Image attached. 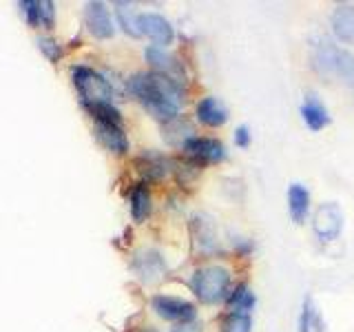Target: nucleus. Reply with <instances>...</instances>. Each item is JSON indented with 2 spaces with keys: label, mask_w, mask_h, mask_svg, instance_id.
Returning <instances> with one entry per match:
<instances>
[{
  "label": "nucleus",
  "mask_w": 354,
  "mask_h": 332,
  "mask_svg": "<svg viewBox=\"0 0 354 332\" xmlns=\"http://www.w3.org/2000/svg\"><path fill=\"white\" fill-rule=\"evenodd\" d=\"M184 153L191 160L199 164H217L226 160V147L215 138H202V136H193L184 144Z\"/></svg>",
  "instance_id": "0eeeda50"
},
{
  "label": "nucleus",
  "mask_w": 354,
  "mask_h": 332,
  "mask_svg": "<svg viewBox=\"0 0 354 332\" xmlns=\"http://www.w3.org/2000/svg\"><path fill=\"white\" fill-rule=\"evenodd\" d=\"M299 332H326L324 317L317 310L313 297L304 299L301 306V315H299Z\"/></svg>",
  "instance_id": "6ab92c4d"
},
{
  "label": "nucleus",
  "mask_w": 354,
  "mask_h": 332,
  "mask_svg": "<svg viewBox=\"0 0 354 332\" xmlns=\"http://www.w3.org/2000/svg\"><path fill=\"white\" fill-rule=\"evenodd\" d=\"M332 31L341 42H354V5H339L332 11Z\"/></svg>",
  "instance_id": "f3484780"
},
{
  "label": "nucleus",
  "mask_w": 354,
  "mask_h": 332,
  "mask_svg": "<svg viewBox=\"0 0 354 332\" xmlns=\"http://www.w3.org/2000/svg\"><path fill=\"white\" fill-rule=\"evenodd\" d=\"M88 109V113L93 116L95 122H109V124H122V118H120V111L113 107V104H91V107H86Z\"/></svg>",
  "instance_id": "b1692460"
},
{
  "label": "nucleus",
  "mask_w": 354,
  "mask_h": 332,
  "mask_svg": "<svg viewBox=\"0 0 354 332\" xmlns=\"http://www.w3.org/2000/svg\"><path fill=\"white\" fill-rule=\"evenodd\" d=\"M250 131H248V127H237V131H235V144H237V147L239 149H246L248 147V144H250Z\"/></svg>",
  "instance_id": "a878e982"
},
{
  "label": "nucleus",
  "mask_w": 354,
  "mask_h": 332,
  "mask_svg": "<svg viewBox=\"0 0 354 332\" xmlns=\"http://www.w3.org/2000/svg\"><path fill=\"white\" fill-rule=\"evenodd\" d=\"M257 304V297L250 290L246 284L235 286V290L228 293V313H246L250 315V310Z\"/></svg>",
  "instance_id": "aec40b11"
},
{
  "label": "nucleus",
  "mask_w": 354,
  "mask_h": 332,
  "mask_svg": "<svg viewBox=\"0 0 354 332\" xmlns=\"http://www.w3.org/2000/svg\"><path fill=\"white\" fill-rule=\"evenodd\" d=\"M195 113H197V120L202 122V124L210 127V129L224 127L226 120H228L226 104L215 95H206V98L199 100L197 107H195Z\"/></svg>",
  "instance_id": "9d476101"
},
{
  "label": "nucleus",
  "mask_w": 354,
  "mask_h": 332,
  "mask_svg": "<svg viewBox=\"0 0 354 332\" xmlns=\"http://www.w3.org/2000/svg\"><path fill=\"white\" fill-rule=\"evenodd\" d=\"M252 319L246 313H228L221 321V332H250Z\"/></svg>",
  "instance_id": "5701e85b"
},
{
  "label": "nucleus",
  "mask_w": 354,
  "mask_h": 332,
  "mask_svg": "<svg viewBox=\"0 0 354 332\" xmlns=\"http://www.w3.org/2000/svg\"><path fill=\"white\" fill-rule=\"evenodd\" d=\"M18 7L33 27H42V29L53 27V20H55L53 3H47V0H40V3H36V0H25V3H18Z\"/></svg>",
  "instance_id": "f8f14e48"
},
{
  "label": "nucleus",
  "mask_w": 354,
  "mask_h": 332,
  "mask_svg": "<svg viewBox=\"0 0 354 332\" xmlns=\"http://www.w3.org/2000/svg\"><path fill=\"white\" fill-rule=\"evenodd\" d=\"M313 230L321 243H330V241L339 239L341 230H343V213H341L339 204H335V202L321 204L315 210Z\"/></svg>",
  "instance_id": "39448f33"
},
{
  "label": "nucleus",
  "mask_w": 354,
  "mask_h": 332,
  "mask_svg": "<svg viewBox=\"0 0 354 332\" xmlns=\"http://www.w3.org/2000/svg\"><path fill=\"white\" fill-rule=\"evenodd\" d=\"M129 89L153 118H158L162 122H171L175 118H180L182 91L180 84L171 80V77L155 71L136 73L129 80Z\"/></svg>",
  "instance_id": "f257e3e1"
},
{
  "label": "nucleus",
  "mask_w": 354,
  "mask_h": 332,
  "mask_svg": "<svg viewBox=\"0 0 354 332\" xmlns=\"http://www.w3.org/2000/svg\"><path fill=\"white\" fill-rule=\"evenodd\" d=\"M84 16H86V27L95 38L104 40V38L113 36V31H115L113 29V20H111L109 9L102 3H88Z\"/></svg>",
  "instance_id": "9b49d317"
},
{
  "label": "nucleus",
  "mask_w": 354,
  "mask_h": 332,
  "mask_svg": "<svg viewBox=\"0 0 354 332\" xmlns=\"http://www.w3.org/2000/svg\"><path fill=\"white\" fill-rule=\"evenodd\" d=\"M301 118L306 122V127L310 131H321L330 124V113L326 104L321 102V100L315 95V93H308L304 104H301Z\"/></svg>",
  "instance_id": "4468645a"
},
{
  "label": "nucleus",
  "mask_w": 354,
  "mask_h": 332,
  "mask_svg": "<svg viewBox=\"0 0 354 332\" xmlns=\"http://www.w3.org/2000/svg\"><path fill=\"white\" fill-rule=\"evenodd\" d=\"M133 268H136V273L142 277L144 282H155L164 275L166 266H164V259H162L160 252L142 250L136 255V259H133Z\"/></svg>",
  "instance_id": "2eb2a0df"
},
{
  "label": "nucleus",
  "mask_w": 354,
  "mask_h": 332,
  "mask_svg": "<svg viewBox=\"0 0 354 332\" xmlns=\"http://www.w3.org/2000/svg\"><path fill=\"white\" fill-rule=\"evenodd\" d=\"M147 55V62H151V66L155 69V73H162L171 80L180 82V75H182V64L177 62V58L173 53H169L164 47H158V44H151L144 51Z\"/></svg>",
  "instance_id": "1a4fd4ad"
},
{
  "label": "nucleus",
  "mask_w": 354,
  "mask_h": 332,
  "mask_svg": "<svg viewBox=\"0 0 354 332\" xmlns=\"http://www.w3.org/2000/svg\"><path fill=\"white\" fill-rule=\"evenodd\" d=\"M288 213L295 224H304L310 213V191L304 184H290L288 188Z\"/></svg>",
  "instance_id": "dca6fc26"
},
{
  "label": "nucleus",
  "mask_w": 354,
  "mask_h": 332,
  "mask_svg": "<svg viewBox=\"0 0 354 332\" xmlns=\"http://www.w3.org/2000/svg\"><path fill=\"white\" fill-rule=\"evenodd\" d=\"M95 133H97L100 142H102L111 153L124 155L129 151V140H127V133H124V129H122V124L95 122Z\"/></svg>",
  "instance_id": "ddd939ff"
},
{
  "label": "nucleus",
  "mask_w": 354,
  "mask_h": 332,
  "mask_svg": "<svg viewBox=\"0 0 354 332\" xmlns=\"http://www.w3.org/2000/svg\"><path fill=\"white\" fill-rule=\"evenodd\" d=\"M73 84L80 93L82 102L86 107L91 104H111V98H113V89L106 82L104 75H100L97 71L88 69V66H75L73 69Z\"/></svg>",
  "instance_id": "20e7f679"
},
{
  "label": "nucleus",
  "mask_w": 354,
  "mask_h": 332,
  "mask_svg": "<svg viewBox=\"0 0 354 332\" xmlns=\"http://www.w3.org/2000/svg\"><path fill=\"white\" fill-rule=\"evenodd\" d=\"M313 66L319 75L324 77H337V80L354 84V58L339 49L332 42H319L313 51Z\"/></svg>",
  "instance_id": "f03ea898"
},
{
  "label": "nucleus",
  "mask_w": 354,
  "mask_h": 332,
  "mask_svg": "<svg viewBox=\"0 0 354 332\" xmlns=\"http://www.w3.org/2000/svg\"><path fill=\"white\" fill-rule=\"evenodd\" d=\"M193 228H195V241L199 243V250L202 252H213L217 248V232L210 217L206 215H197L193 219Z\"/></svg>",
  "instance_id": "a211bd4d"
},
{
  "label": "nucleus",
  "mask_w": 354,
  "mask_h": 332,
  "mask_svg": "<svg viewBox=\"0 0 354 332\" xmlns=\"http://www.w3.org/2000/svg\"><path fill=\"white\" fill-rule=\"evenodd\" d=\"M38 47H40V51L47 55V58L51 60V62H55V60H60V55H62V49L58 47V42H53V40H47V38H40L38 40Z\"/></svg>",
  "instance_id": "393cba45"
},
{
  "label": "nucleus",
  "mask_w": 354,
  "mask_h": 332,
  "mask_svg": "<svg viewBox=\"0 0 354 332\" xmlns=\"http://www.w3.org/2000/svg\"><path fill=\"white\" fill-rule=\"evenodd\" d=\"M155 315L166 319V321H175V324H191L195 319V306L188 304L186 299L180 297H171V295H155L151 302Z\"/></svg>",
  "instance_id": "423d86ee"
},
{
  "label": "nucleus",
  "mask_w": 354,
  "mask_h": 332,
  "mask_svg": "<svg viewBox=\"0 0 354 332\" xmlns=\"http://www.w3.org/2000/svg\"><path fill=\"white\" fill-rule=\"evenodd\" d=\"M115 14H118V20H120V25L122 29H124L127 33H131V36H142V31H140V16L133 11V7L129 3H118L115 5Z\"/></svg>",
  "instance_id": "4be33fe9"
},
{
  "label": "nucleus",
  "mask_w": 354,
  "mask_h": 332,
  "mask_svg": "<svg viewBox=\"0 0 354 332\" xmlns=\"http://www.w3.org/2000/svg\"><path fill=\"white\" fill-rule=\"evenodd\" d=\"M151 213V193L147 184H136L131 191V215L136 221L147 219Z\"/></svg>",
  "instance_id": "412c9836"
},
{
  "label": "nucleus",
  "mask_w": 354,
  "mask_h": 332,
  "mask_svg": "<svg viewBox=\"0 0 354 332\" xmlns=\"http://www.w3.org/2000/svg\"><path fill=\"white\" fill-rule=\"evenodd\" d=\"M230 273L224 266H202L193 273L191 288L202 304H217L228 297Z\"/></svg>",
  "instance_id": "7ed1b4c3"
},
{
  "label": "nucleus",
  "mask_w": 354,
  "mask_h": 332,
  "mask_svg": "<svg viewBox=\"0 0 354 332\" xmlns=\"http://www.w3.org/2000/svg\"><path fill=\"white\" fill-rule=\"evenodd\" d=\"M140 31L158 44V47H166L175 38V31L171 27V22L160 14H140Z\"/></svg>",
  "instance_id": "6e6552de"
}]
</instances>
